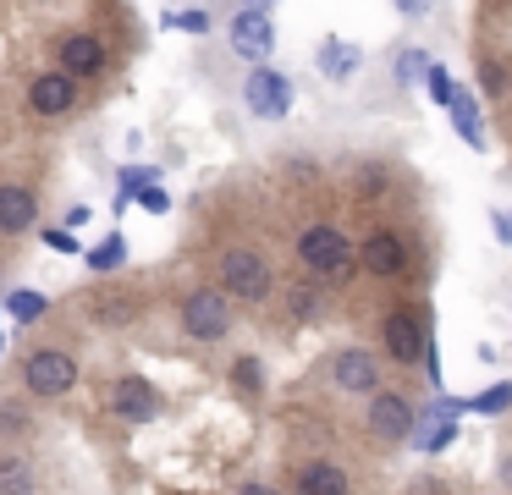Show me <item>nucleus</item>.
Masks as SVG:
<instances>
[{"label": "nucleus", "mask_w": 512, "mask_h": 495, "mask_svg": "<svg viewBox=\"0 0 512 495\" xmlns=\"http://www.w3.org/2000/svg\"><path fill=\"white\" fill-rule=\"evenodd\" d=\"M122 259H127V242L122 237H105L100 248L89 253V270L94 275H116V270H122Z\"/></svg>", "instance_id": "25"}, {"label": "nucleus", "mask_w": 512, "mask_h": 495, "mask_svg": "<svg viewBox=\"0 0 512 495\" xmlns=\"http://www.w3.org/2000/svg\"><path fill=\"white\" fill-rule=\"evenodd\" d=\"M474 77H479V88H485V99H512V61L507 55H496V50H479V61H474Z\"/></svg>", "instance_id": "21"}, {"label": "nucleus", "mask_w": 512, "mask_h": 495, "mask_svg": "<svg viewBox=\"0 0 512 495\" xmlns=\"http://www.w3.org/2000/svg\"><path fill=\"white\" fill-rule=\"evenodd\" d=\"M292 495H353V473L336 457H309L292 468Z\"/></svg>", "instance_id": "16"}, {"label": "nucleus", "mask_w": 512, "mask_h": 495, "mask_svg": "<svg viewBox=\"0 0 512 495\" xmlns=\"http://www.w3.org/2000/svg\"><path fill=\"white\" fill-rule=\"evenodd\" d=\"M232 495H281V490H276V484H265V479H243Z\"/></svg>", "instance_id": "33"}, {"label": "nucleus", "mask_w": 512, "mask_h": 495, "mask_svg": "<svg viewBox=\"0 0 512 495\" xmlns=\"http://www.w3.org/2000/svg\"><path fill=\"white\" fill-rule=\"evenodd\" d=\"M358 270L380 286L413 281V270H419V242H413V231L402 226V220H375V226L358 237Z\"/></svg>", "instance_id": "4"}, {"label": "nucleus", "mask_w": 512, "mask_h": 495, "mask_svg": "<svg viewBox=\"0 0 512 495\" xmlns=\"http://www.w3.org/2000/svg\"><path fill=\"white\" fill-rule=\"evenodd\" d=\"M0 429H34V413L23 402H0Z\"/></svg>", "instance_id": "29"}, {"label": "nucleus", "mask_w": 512, "mask_h": 495, "mask_svg": "<svg viewBox=\"0 0 512 495\" xmlns=\"http://www.w3.org/2000/svg\"><path fill=\"white\" fill-rule=\"evenodd\" d=\"M34 220H39V198H34V187H23V182H0V242L28 237V231H34Z\"/></svg>", "instance_id": "17"}, {"label": "nucleus", "mask_w": 512, "mask_h": 495, "mask_svg": "<svg viewBox=\"0 0 512 495\" xmlns=\"http://www.w3.org/2000/svg\"><path fill=\"white\" fill-rule=\"evenodd\" d=\"M78 99H83V83H78V77H67L61 66H50V72H39L34 83H28V110H34L39 121L72 116V110H78Z\"/></svg>", "instance_id": "13"}, {"label": "nucleus", "mask_w": 512, "mask_h": 495, "mask_svg": "<svg viewBox=\"0 0 512 495\" xmlns=\"http://www.w3.org/2000/svg\"><path fill=\"white\" fill-rule=\"evenodd\" d=\"M452 127L463 132V143L468 149H485V132H479V110H474V99L457 88V99H452Z\"/></svg>", "instance_id": "24"}, {"label": "nucleus", "mask_w": 512, "mask_h": 495, "mask_svg": "<svg viewBox=\"0 0 512 495\" xmlns=\"http://www.w3.org/2000/svg\"><path fill=\"white\" fill-rule=\"evenodd\" d=\"M83 303V314L94 319V325H105V330H127L133 319H144V292L138 286H127V281H100L94 292H83L78 297Z\"/></svg>", "instance_id": "10"}, {"label": "nucleus", "mask_w": 512, "mask_h": 495, "mask_svg": "<svg viewBox=\"0 0 512 495\" xmlns=\"http://www.w3.org/2000/svg\"><path fill=\"white\" fill-rule=\"evenodd\" d=\"M419 77H430V61H424V50H413V44H397V50L386 55V83L408 94Z\"/></svg>", "instance_id": "22"}, {"label": "nucleus", "mask_w": 512, "mask_h": 495, "mask_svg": "<svg viewBox=\"0 0 512 495\" xmlns=\"http://www.w3.org/2000/svg\"><path fill=\"white\" fill-rule=\"evenodd\" d=\"M56 66H61L67 77H78V83L105 77V66H111L105 33H94V28H67V33H56Z\"/></svg>", "instance_id": "12"}, {"label": "nucleus", "mask_w": 512, "mask_h": 495, "mask_svg": "<svg viewBox=\"0 0 512 495\" xmlns=\"http://www.w3.org/2000/svg\"><path fill=\"white\" fill-rule=\"evenodd\" d=\"M501 484H512V457H501Z\"/></svg>", "instance_id": "34"}, {"label": "nucleus", "mask_w": 512, "mask_h": 495, "mask_svg": "<svg viewBox=\"0 0 512 495\" xmlns=\"http://www.w3.org/2000/svg\"><path fill=\"white\" fill-rule=\"evenodd\" d=\"M226 50H232L237 61H248L254 72L270 66V50H276V11L270 6H232L226 11Z\"/></svg>", "instance_id": "8"}, {"label": "nucleus", "mask_w": 512, "mask_h": 495, "mask_svg": "<svg viewBox=\"0 0 512 495\" xmlns=\"http://www.w3.org/2000/svg\"><path fill=\"white\" fill-rule=\"evenodd\" d=\"M6 314H12L17 325H39V319L50 314V297L34 292V286H17V292L6 297Z\"/></svg>", "instance_id": "23"}, {"label": "nucleus", "mask_w": 512, "mask_h": 495, "mask_svg": "<svg viewBox=\"0 0 512 495\" xmlns=\"http://www.w3.org/2000/svg\"><path fill=\"white\" fill-rule=\"evenodd\" d=\"M452 435H457V424H452V413H446V418H441V424H435V429H430V435H424V440H419V446H424V451H441V446H452Z\"/></svg>", "instance_id": "30"}, {"label": "nucleus", "mask_w": 512, "mask_h": 495, "mask_svg": "<svg viewBox=\"0 0 512 495\" xmlns=\"http://www.w3.org/2000/svg\"><path fill=\"white\" fill-rule=\"evenodd\" d=\"M166 22H171V28H182V33H210L215 11H204V6H193V11H166Z\"/></svg>", "instance_id": "27"}, {"label": "nucleus", "mask_w": 512, "mask_h": 495, "mask_svg": "<svg viewBox=\"0 0 512 495\" xmlns=\"http://www.w3.org/2000/svg\"><path fill=\"white\" fill-rule=\"evenodd\" d=\"M23 396L28 402H61L67 391H78V352L72 347H34L23 358Z\"/></svg>", "instance_id": "7"}, {"label": "nucleus", "mask_w": 512, "mask_h": 495, "mask_svg": "<svg viewBox=\"0 0 512 495\" xmlns=\"http://www.w3.org/2000/svg\"><path fill=\"white\" fill-rule=\"evenodd\" d=\"M243 105L254 110L259 121H281L292 110V77L276 72V66H259V72L243 77Z\"/></svg>", "instance_id": "15"}, {"label": "nucleus", "mask_w": 512, "mask_h": 495, "mask_svg": "<svg viewBox=\"0 0 512 495\" xmlns=\"http://www.w3.org/2000/svg\"><path fill=\"white\" fill-rule=\"evenodd\" d=\"M138 204H144V209H149V215H166V209H171V198H166V193H160V187H155V182H149V187H144V193H138Z\"/></svg>", "instance_id": "31"}, {"label": "nucleus", "mask_w": 512, "mask_h": 495, "mask_svg": "<svg viewBox=\"0 0 512 495\" xmlns=\"http://www.w3.org/2000/svg\"><path fill=\"white\" fill-rule=\"evenodd\" d=\"M292 259H298V275H309V281L342 286L358 275V242L336 220L314 215V220H298V231H292Z\"/></svg>", "instance_id": "2"}, {"label": "nucleus", "mask_w": 512, "mask_h": 495, "mask_svg": "<svg viewBox=\"0 0 512 495\" xmlns=\"http://www.w3.org/2000/svg\"><path fill=\"white\" fill-rule=\"evenodd\" d=\"M226 385H232V396H243V407H259V402H265V391H270L265 363H259L254 352H237L232 369H226Z\"/></svg>", "instance_id": "19"}, {"label": "nucleus", "mask_w": 512, "mask_h": 495, "mask_svg": "<svg viewBox=\"0 0 512 495\" xmlns=\"http://www.w3.org/2000/svg\"><path fill=\"white\" fill-rule=\"evenodd\" d=\"M105 413L122 418V424H155L166 413V396L160 385H149L144 374H122V380L105 385Z\"/></svg>", "instance_id": "11"}, {"label": "nucleus", "mask_w": 512, "mask_h": 495, "mask_svg": "<svg viewBox=\"0 0 512 495\" xmlns=\"http://www.w3.org/2000/svg\"><path fill=\"white\" fill-rule=\"evenodd\" d=\"M358 429H364L380 451H391V446H402V440H413V429H419V407H413L402 391H391V385H386L380 396H369V402H364Z\"/></svg>", "instance_id": "9"}, {"label": "nucleus", "mask_w": 512, "mask_h": 495, "mask_svg": "<svg viewBox=\"0 0 512 495\" xmlns=\"http://www.w3.org/2000/svg\"><path fill=\"white\" fill-rule=\"evenodd\" d=\"M314 66H320L325 72V83H353L358 77V66H364V50H358V44H347V39H325L320 50H314Z\"/></svg>", "instance_id": "18"}, {"label": "nucleus", "mask_w": 512, "mask_h": 495, "mask_svg": "<svg viewBox=\"0 0 512 495\" xmlns=\"http://www.w3.org/2000/svg\"><path fill=\"white\" fill-rule=\"evenodd\" d=\"M45 242H50V248H61V253H78V237H72L67 226H50V231H45Z\"/></svg>", "instance_id": "32"}, {"label": "nucleus", "mask_w": 512, "mask_h": 495, "mask_svg": "<svg viewBox=\"0 0 512 495\" xmlns=\"http://www.w3.org/2000/svg\"><path fill=\"white\" fill-rule=\"evenodd\" d=\"M210 270L215 286L232 297L237 308H265L276 297V259H270L265 242H254L248 231H232L210 248Z\"/></svg>", "instance_id": "1"}, {"label": "nucleus", "mask_w": 512, "mask_h": 495, "mask_svg": "<svg viewBox=\"0 0 512 495\" xmlns=\"http://www.w3.org/2000/svg\"><path fill=\"white\" fill-rule=\"evenodd\" d=\"M424 83H430V99H441V105L452 110V99H457V83H452V72H446V66H430V77H424Z\"/></svg>", "instance_id": "28"}, {"label": "nucleus", "mask_w": 512, "mask_h": 495, "mask_svg": "<svg viewBox=\"0 0 512 495\" xmlns=\"http://www.w3.org/2000/svg\"><path fill=\"white\" fill-rule=\"evenodd\" d=\"M507 407H512V380H501V385H490L485 396H474L468 413H507Z\"/></svg>", "instance_id": "26"}, {"label": "nucleus", "mask_w": 512, "mask_h": 495, "mask_svg": "<svg viewBox=\"0 0 512 495\" xmlns=\"http://www.w3.org/2000/svg\"><path fill=\"white\" fill-rule=\"evenodd\" d=\"M320 380L331 385L336 396H347V402H369V396L386 391V358H380L375 347H336L331 358L320 363Z\"/></svg>", "instance_id": "6"}, {"label": "nucleus", "mask_w": 512, "mask_h": 495, "mask_svg": "<svg viewBox=\"0 0 512 495\" xmlns=\"http://www.w3.org/2000/svg\"><path fill=\"white\" fill-rule=\"evenodd\" d=\"M281 314L292 325H325L336 314V297H331V286L309 281V275H292V281H281Z\"/></svg>", "instance_id": "14"}, {"label": "nucleus", "mask_w": 512, "mask_h": 495, "mask_svg": "<svg viewBox=\"0 0 512 495\" xmlns=\"http://www.w3.org/2000/svg\"><path fill=\"white\" fill-rule=\"evenodd\" d=\"M375 352L397 369H419L430 363V319H424L419 297H391L380 308V325H375Z\"/></svg>", "instance_id": "3"}, {"label": "nucleus", "mask_w": 512, "mask_h": 495, "mask_svg": "<svg viewBox=\"0 0 512 495\" xmlns=\"http://www.w3.org/2000/svg\"><path fill=\"white\" fill-rule=\"evenodd\" d=\"M0 495H39V468L23 451H0Z\"/></svg>", "instance_id": "20"}, {"label": "nucleus", "mask_w": 512, "mask_h": 495, "mask_svg": "<svg viewBox=\"0 0 512 495\" xmlns=\"http://www.w3.org/2000/svg\"><path fill=\"white\" fill-rule=\"evenodd\" d=\"M177 325L193 347H221V341H232L237 303L221 286H188V292L177 297Z\"/></svg>", "instance_id": "5"}]
</instances>
